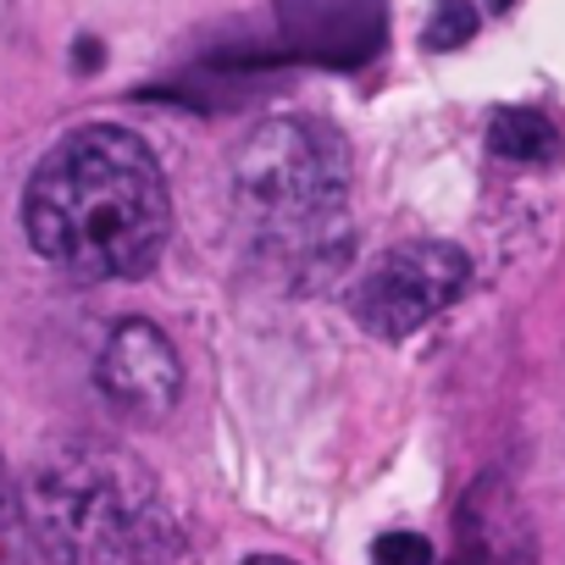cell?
<instances>
[{
	"mask_svg": "<svg viewBox=\"0 0 565 565\" xmlns=\"http://www.w3.org/2000/svg\"><path fill=\"white\" fill-rule=\"evenodd\" d=\"M45 565H183V526L156 471L122 444L45 455L23 493Z\"/></svg>",
	"mask_w": 565,
	"mask_h": 565,
	"instance_id": "obj_3",
	"label": "cell"
},
{
	"mask_svg": "<svg viewBox=\"0 0 565 565\" xmlns=\"http://www.w3.org/2000/svg\"><path fill=\"white\" fill-rule=\"evenodd\" d=\"M233 211L266 266L300 289L328 282L350 249V145L317 117H271L233 150Z\"/></svg>",
	"mask_w": 565,
	"mask_h": 565,
	"instance_id": "obj_2",
	"label": "cell"
},
{
	"mask_svg": "<svg viewBox=\"0 0 565 565\" xmlns=\"http://www.w3.org/2000/svg\"><path fill=\"white\" fill-rule=\"evenodd\" d=\"M471 282V260L466 249L444 244V238H416L388 249L350 295L355 322L372 339H411L416 328H427L460 289Z\"/></svg>",
	"mask_w": 565,
	"mask_h": 565,
	"instance_id": "obj_4",
	"label": "cell"
},
{
	"mask_svg": "<svg viewBox=\"0 0 565 565\" xmlns=\"http://www.w3.org/2000/svg\"><path fill=\"white\" fill-rule=\"evenodd\" d=\"M372 559L377 565H433V543L422 532H388L372 543Z\"/></svg>",
	"mask_w": 565,
	"mask_h": 565,
	"instance_id": "obj_10",
	"label": "cell"
},
{
	"mask_svg": "<svg viewBox=\"0 0 565 565\" xmlns=\"http://www.w3.org/2000/svg\"><path fill=\"white\" fill-rule=\"evenodd\" d=\"M73 62H78L84 73H95V67H100V45H95V40H84V45H73Z\"/></svg>",
	"mask_w": 565,
	"mask_h": 565,
	"instance_id": "obj_11",
	"label": "cell"
},
{
	"mask_svg": "<svg viewBox=\"0 0 565 565\" xmlns=\"http://www.w3.org/2000/svg\"><path fill=\"white\" fill-rule=\"evenodd\" d=\"M0 565H45L40 543H34V526H29V510H23V493L0 460Z\"/></svg>",
	"mask_w": 565,
	"mask_h": 565,
	"instance_id": "obj_8",
	"label": "cell"
},
{
	"mask_svg": "<svg viewBox=\"0 0 565 565\" xmlns=\"http://www.w3.org/2000/svg\"><path fill=\"white\" fill-rule=\"evenodd\" d=\"M488 150L521 167H548L559 161V128L532 106H499L488 122Z\"/></svg>",
	"mask_w": 565,
	"mask_h": 565,
	"instance_id": "obj_7",
	"label": "cell"
},
{
	"mask_svg": "<svg viewBox=\"0 0 565 565\" xmlns=\"http://www.w3.org/2000/svg\"><path fill=\"white\" fill-rule=\"evenodd\" d=\"M488 7H493V12H510V7H515V0H488Z\"/></svg>",
	"mask_w": 565,
	"mask_h": 565,
	"instance_id": "obj_13",
	"label": "cell"
},
{
	"mask_svg": "<svg viewBox=\"0 0 565 565\" xmlns=\"http://www.w3.org/2000/svg\"><path fill=\"white\" fill-rule=\"evenodd\" d=\"M29 244L78 282L145 277L172 233L156 150L117 122H84L45 150L23 189Z\"/></svg>",
	"mask_w": 565,
	"mask_h": 565,
	"instance_id": "obj_1",
	"label": "cell"
},
{
	"mask_svg": "<svg viewBox=\"0 0 565 565\" xmlns=\"http://www.w3.org/2000/svg\"><path fill=\"white\" fill-rule=\"evenodd\" d=\"M249 565H295V559H277V554H260V559H249Z\"/></svg>",
	"mask_w": 565,
	"mask_h": 565,
	"instance_id": "obj_12",
	"label": "cell"
},
{
	"mask_svg": "<svg viewBox=\"0 0 565 565\" xmlns=\"http://www.w3.org/2000/svg\"><path fill=\"white\" fill-rule=\"evenodd\" d=\"M471 34H477V7L471 0H438L427 29H422V45L427 51H460Z\"/></svg>",
	"mask_w": 565,
	"mask_h": 565,
	"instance_id": "obj_9",
	"label": "cell"
},
{
	"mask_svg": "<svg viewBox=\"0 0 565 565\" xmlns=\"http://www.w3.org/2000/svg\"><path fill=\"white\" fill-rule=\"evenodd\" d=\"M7 7H12V0H0V18H7Z\"/></svg>",
	"mask_w": 565,
	"mask_h": 565,
	"instance_id": "obj_14",
	"label": "cell"
},
{
	"mask_svg": "<svg viewBox=\"0 0 565 565\" xmlns=\"http://www.w3.org/2000/svg\"><path fill=\"white\" fill-rule=\"evenodd\" d=\"M95 383L117 416L156 427L172 416V405L183 394V361L156 322H122V328H111V339L95 361Z\"/></svg>",
	"mask_w": 565,
	"mask_h": 565,
	"instance_id": "obj_5",
	"label": "cell"
},
{
	"mask_svg": "<svg viewBox=\"0 0 565 565\" xmlns=\"http://www.w3.org/2000/svg\"><path fill=\"white\" fill-rule=\"evenodd\" d=\"M460 565H532V532L504 488V477H482L460 504Z\"/></svg>",
	"mask_w": 565,
	"mask_h": 565,
	"instance_id": "obj_6",
	"label": "cell"
}]
</instances>
